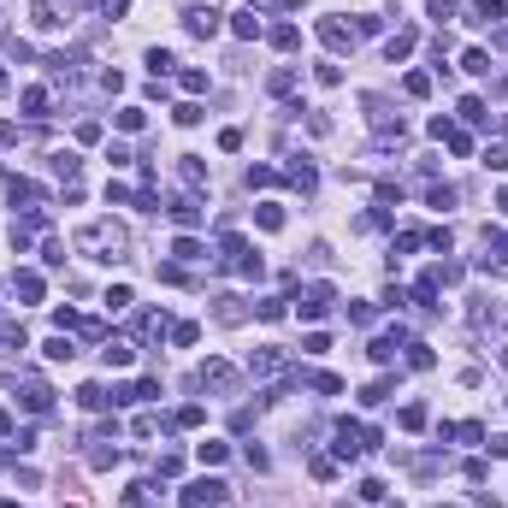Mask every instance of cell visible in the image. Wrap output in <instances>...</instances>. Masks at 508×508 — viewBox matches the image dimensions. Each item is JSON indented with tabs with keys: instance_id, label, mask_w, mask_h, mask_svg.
<instances>
[{
	"instance_id": "obj_1",
	"label": "cell",
	"mask_w": 508,
	"mask_h": 508,
	"mask_svg": "<svg viewBox=\"0 0 508 508\" xmlns=\"http://www.w3.org/2000/svg\"><path fill=\"white\" fill-rule=\"evenodd\" d=\"M124 231L112 219H95V225H83V231H77V249H83L89 260H124Z\"/></svg>"
},
{
	"instance_id": "obj_2",
	"label": "cell",
	"mask_w": 508,
	"mask_h": 508,
	"mask_svg": "<svg viewBox=\"0 0 508 508\" xmlns=\"http://www.w3.org/2000/svg\"><path fill=\"white\" fill-rule=\"evenodd\" d=\"M231 497V485L225 479H195L189 490H184V508H213V502H225Z\"/></svg>"
},
{
	"instance_id": "obj_3",
	"label": "cell",
	"mask_w": 508,
	"mask_h": 508,
	"mask_svg": "<svg viewBox=\"0 0 508 508\" xmlns=\"http://www.w3.org/2000/svg\"><path fill=\"white\" fill-rule=\"evenodd\" d=\"M284 367H290L284 349H254V355H249V372H254V379H278Z\"/></svg>"
},
{
	"instance_id": "obj_4",
	"label": "cell",
	"mask_w": 508,
	"mask_h": 508,
	"mask_svg": "<svg viewBox=\"0 0 508 508\" xmlns=\"http://www.w3.org/2000/svg\"><path fill=\"white\" fill-rule=\"evenodd\" d=\"M331 302H337V290H331V284H314L307 296H296V314H302V319H319Z\"/></svg>"
},
{
	"instance_id": "obj_5",
	"label": "cell",
	"mask_w": 508,
	"mask_h": 508,
	"mask_svg": "<svg viewBox=\"0 0 508 508\" xmlns=\"http://www.w3.org/2000/svg\"><path fill=\"white\" fill-rule=\"evenodd\" d=\"M467 24L497 30V24H508V6H502V0H473V18H467Z\"/></svg>"
},
{
	"instance_id": "obj_6",
	"label": "cell",
	"mask_w": 508,
	"mask_h": 508,
	"mask_svg": "<svg viewBox=\"0 0 508 508\" xmlns=\"http://www.w3.org/2000/svg\"><path fill=\"white\" fill-rule=\"evenodd\" d=\"M319 42H325V47H337V54H343V47H355V30L343 24V18H319Z\"/></svg>"
},
{
	"instance_id": "obj_7",
	"label": "cell",
	"mask_w": 508,
	"mask_h": 508,
	"mask_svg": "<svg viewBox=\"0 0 508 508\" xmlns=\"http://www.w3.org/2000/svg\"><path fill=\"white\" fill-rule=\"evenodd\" d=\"M201 384L231 390V384H237V367H231V360H201Z\"/></svg>"
},
{
	"instance_id": "obj_8",
	"label": "cell",
	"mask_w": 508,
	"mask_h": 508,
	"mask_svg": "<svg viewBox=\"0 0 508 508\" xmlns=\"http://www.w3.org/2000/svg\"><path fill=\"white\" fill-rule=\"evenodd\" d=\"M184 30H189V36H213V30H219V12H213V6H189Z\"/></svg>"
},
{
	"instance_id": "obj_9",
	"label": "cell",
	"mask_w": 508,
	"mask_h": 508,
	"mask_svg": "<svg viewBox=\"0 0 508 508\" xmlns=\"http://www.w3.org/2000/svg\"><path fill=\"white\" fill-rule=\"evenodd\" d=\"M396 349H408V331L396 325V331H384L379 343H372V360H379V367H390V360H396Z\"/></svg>"
},
{
	"instance_id": "obj_10",
	"label": "cell",
	"mask_w": 508,
	"mask_h": 508,
	"mask_svg": "<svg viewBox=\"0 0 508 508\" xmlns=\"http://www.w3.org/2000/svg\"><path fill=\"white\" fill-rule=\"evenodd\" d=\"M12 296H24V302H42V272H12Z\"/></svg>"
},
{
	"instance_id": "obj_11",
	"label": "cell",
	"mask_w": 508,
	"mask_h": 508,
	"mask_svg": "<svg viewBox=\"0 0 508 508\" xmlns=\"http://www.w3.org/2000/svg\"><path fill=\"white\" fill-rule=\"evenodd\" d=\"M172 219L184 225V231H189V225H201V201H195V195H177V201H172Z\"/></svg>"
},
{
	"instance_id": "obj_12",
	"label": "cell",
	"mask_w": 508,
	"mask_h": 508,
	"mask_svg": "<svg viewBox=\"0 0 508 508\" xmlns=\"http://www.w3.org/2000/svg\"><path fill=\"white\" fill-rule=\"evenodd\" d=\"M254 225H260V231H284V207H278V201H260V207H254Z\"/></svg>"
},
{
	"instance_id": "obj_13",
	"label": "cell",
	"mask_w": 508,
	"mask_h": 508,
	"mask_svg": "<svg viewBox=\"0 0 508 508\" xmlns=\"http://www.w3.org/2000/svg\"><path fill=\"white\" fill-rule=\"evenodd\" d=\"M107 402H112V396H107L101 384H83V390H77V408H83V414H101Z\"/></svg>"
},
{
	"instance_id": "obj_14",
	"label": "cell",
	"mask_w": 508,
	"mask_h": 508,
	"mask_svg": "<svg viewBox=\"0 0 508 508\" xmlns=\"http://www.w3.org/2000/svg\"><path fill=\"white\" fill-rule=\"evenodd\" d=\"M47 402H54V390H47L42 379H30V384H24V408H30V414H42Z\"/></svg>"
},
{
	"instance_id": "obj_15",
	"label": "cell",
	"mask_w": 508,
	"mask_h": 508,
	"mask_svg": "<svg viewBox=\"0 0 508 508\" xmlns=\"http://www.w3.org/2000/svg\"><path fill=\"white\" fill-rule=\"evenodd\" d=\"M30 24H36V30H54V24H59V6H54V0H36V6H30Z\"/></svg>"
},
{
	"instance_id": "obj_16",
	"label": "cell",
	"mask_w": 508,
	"mask_h": 508,
	"mask_svg": "<svg viewBox=\"0 0 508 508\" xmlns=\"http://www.w3.org/2000/svg\"><path fill=\"white\" fill-rule=\"evenodd\" d=\"M112 124H119L124 136H136V130L148 124V112H142V107H119V119H112Z\"/></svg>"
},
{
	"instance_id": "obj_17",
	"label": "cell",
	"mask_w": 508,
	"mask_h": 508,
	"mask_svg": "<svg viewBox=\"0 0 508 508\" xmlns=\"http://www.w3.org/2000/svg\"><path fill=\"white\" fill-rule=\"evenodd\" d=\"M408 54H414V36H408V30H396V36L384 42V59L396 65V59H408Z\"/></svg>"
},
{
	"instance_id": "obj_18",
	"label": "cell",
	"mask_w": 508,
	"mask_h": 508,
	"mask_svg": "<svg viewBox=\"0 0 508 508\" xmlns=\"http://www.w3.org/2000/svg\"><path fill=\"white\" fill-rule=\"evenodd\" d=\"M77 166H83V160H77L71 148H59V154H54V177H65V184H77Z\"/></svg>"
},
{
	"instance_id": "obj_19",
	"label": "cell",
	"mask_w": 508,
	"mask_h": 508,
	"mask_svg": "<svg viewBox=\"0 0 508 508\" xmlns=\"http://www.w3.org/2000/svg\"><path fill=\"white\" fill-rule=\"evenodd\" d=\"M42 355H47V360H71V355H77V343L59 331V337H47V343H42Z\"/></svg>"
},
{
	"instance_id": "obj_20",
	"label": "cell",
	"mask_w": 508,
	"mask_h": 508,
	"mask_svg": "<svg viewBox=\"0 0 508 508\" xmlns=\"http://www.w3.org/2000/svg\"><path fill=\"white\" fill-rule=\"evenodd\" d=\"M101 355H107V367H130V360H136V349H130V343H112V337H107Z\"/></svg>"
},
{
	"instance_id": "obj_21",
	"label": "cell",
	"mask_w": 508,
	"mask_h": 508,
	"mask_svg": "<svg viewBox=\"0 0 508 508\" xmlns=\"http://www.w3.org/2000/svg\"><path fill=\"white\" fill-rule=\"evenodd\" d=\"M231 30H237L242 42H254V36H260V12H237V18H231Z\"/></svg>"
},
{
	"instance_id": "obj_22",
	"label": "cell",
	"mask_w": 508,
	"mask_h": 508,
	"mask_svg": "<svg viewBox=\"0 0 508 508\" xmlns=\"http://www.w3.org/2000/svg\"><path fill=\"white\" fill-rule=\"evenodd\" d=\"M124 508H160V502H154V485H130V490H124Z\"/></svg>"
},
{
	"instance_id": "obj_23",
	"label": "cell",
	"mask_w": 508,
	"mask_h": 508,
	"mask_svg": "<svg viewBox=\"0 0 508 508\" xmlns=\"http://www.w3.org/2000/svg\"><path fill=\"white\" fill-rule=\"evenodd\" d=\"M213 302H219V307H213L219 325H237V319H242V302H237V296H213Z\"/></svg>"
},
{
	"instance_id": "obj_24",
	"label": "cell",
	"mask_w": 508,
	"mask_h": 508,
	"mask_svg": "<svg viewBox=\"0 0 508 508\" xmlns=\"http://www.w3.org/2000/svg\"><path fill=\"white\" fill-rule=\"evenodd\" d=\"M290 184H296V189H314V166H307V160H290Z\"/></svg>"
},
{
	"instance_id": "obj_25",
	"label": "cell",
	"mask_w": 508,
	"mask_h": 508,
	"mask_svg": "<svg viewBox=\"0 0 508 508\" xmlns=\"http://www.w3.org/2000/svg\"><path fill=\"white\" fill-rule=\"evenodd\" d=\"M24 112L30 119H47V89H24Z\"/></svg>"
},
{
	"instance_id": "obj_26",
	"label": "cell",
	"mask_w": 508,
	"mask_h": 508,
	"mask_svg": "<svg viewBox=\"0 0 508 508\" xmlns=\"http://www.w3.org/2000/svg\"><path fill=\"white\" fill-rule=\"evenodd\" d=\"M266 89H272V95H290V89H296V71H290V65H284V71H272Z\"/></svg>"
},
{
	"instance_id": "obj_27",
	"label": "cell",
	"mask_w": 508,
	"mask_h": 508,
	"mask_svg": "<svg viewBox=\"0 0 508 508\" xmlns=\"http://www.w3.org/2000/svg\"><path fill=\"white\" fill-rule=\"evenodd\" d=\"M461 65H467L473 77H485V71H490V54H485V47H467V59H461Z\"/></svg>"
},
{
	"instance_id": "obj_28",
	"label": "cell",
	"mask_w": 508,
	"mask_h": 508,
	"mask_svg": "<svg viewBox=\"0 0 508 508\" xmlns=\"http://www.w3.org/2000/svg\"><path fill=\"white\" fill-rule=\"evenodd\" d=\"M384 396H390V379H372L367 390H360V402H367V408H379Z\"/></svg>"
},
{
	"instance_id": "obj_29",
	"label": "cell",
	"mask_w": 508,
	"mask_h": 508,
	"mask_svg": "<svg viewBox=\"0 0 508 508\" xmlns=\"http://www.w3.org/2000/svg\"><path fill=\"white\" fill-rule=\"evenodd\" d=\"M195 455H201V467H219V461H225V444H213V437H207V444H195Z\"/></svg>"
},
{
	"instance_id": "obj_30",
	"label": "cell",
	"mask_w": 508,
	"mask_h": 508,
	"mask_svg": "<svg viewBox=\"0 0 508 508\" xmlns=\"http://www.w3.org/2000/svg\"><path fill=\"white\" fill-rule=\"evenodd\" d=\"M425 12H432V18L444 24V18H455V12H461V0H425Z\"/></svg>"
},
{
	"instance_id": "obj_31",
	"label": "cell",
	"mask_w": 508,
	"mask_h": 508,
	"mask_svg": "<svg viewBox=\"0 0 508 508\" xmlns=\"http://www.w3.org/2000/svg\"><path fill=\"white\" fill-rule=\"evenodd\" d=\"M408 367L425 372V367H432V349H425V343H408Z\"/></svg>"
},
{
	"instance_id": "obj_32",
	"label": "cell",
	"mask_w": 508,
	"mask_h": 508,
	"mask_svg": "<svg viewBox=\"0 0 508 508\" xmlns=\"http://www.w3.org/2000/svg\"><path fill=\"white\" fill-rule=\"evenodd\" d=\"M296 42H302L296 24H278V30H272V47H296Z\"/></svg>"
},
{
	"instance_id": "obj_33",
	"label": "cell",
	"mask_w": 508,
	"mask_h": 508,
	"mask_svg": "<svg viewBox=\"0 0 508 508\" xmlns=\"http://www.w3.org/2000/svg\"><path fill=\"white\" fill-rule=\"evenodd\" d=\"M148 71H154V77L172 71V54H166V47H148Z\"/></svg>"
},
{
	"instance_id": "obj_34",
	"label": "cell",
	"mask_w": 508,
	"mask_h": 508,
	"mask_svg": "<svg viewBox=\"0 0 508 508\" xmlns=\"http://www.w3.org/2000/svg\"><path fill=\"white\" fill-rule=\"evenodd\" d=\"M172 254H177V260H201V242H195V237H177Z\"/></svg>"
},
{
	"instance_id": "obj_35",
	"label": "cell",
	"mask_w": 508,
	"mask_h": 508,
	"mask_svg": "<svg viewBox=\"0 0 508 508\" xmlns=\"http://www.w3.org/2000/svg\"><path fill=\"white\" fill-rule=\"evenodd\" d=\"M254 314H260V319H284V296H266V302H254Z\"/></svg>"
},
{
	"instance_id": "obj_36",
	"label": "cell",
	"mask_w": 508,
	"mask_h": 508,
	"mask_svg": "<svg viewBox=\"0 0 508 508\" xmlns=\"http://www.w3.org/2000/svg\"><path fill=\"white\" fill-rule=\"evenodd\" d=\"M461 119H467V124H485V101H479V95H467V101H461Z\"/></svg>"
},
{
	"instance_id": "obj_37",
	"label": "cell",
	"mask_w": 508,
	"mask_h": 508,
	"mask_svg": "<svg viewBox=\"0 0 508 508\" xmlns=\"http://www.w3.org/2000/svg\"><path fill=\"white\" fill-rule=\"evenodd\" d=\"M425 201H432V207H455V189H449V184H432V189H425Z\"/></svg>"
},
{
	"instance_id": "obj_38",
	"label": "cell",
	"mask_w": 508,
	"mask_h": 508,
	"mask_svg": "<svg viewBox=\"0 0 508 508\" xmlns=\"http://www.w3.org/2000/svg\"><path fill=\"white\" fill-rule=\"evenodd\" d=\"M425 425V402H414V408H402V432H420Z\"/></svg>"
},
{
	"instance_id": "obj_39",
	"label": "cell",
	"mask_w": 508,
	"mask_h": 508,
	"mask_svg": "<svg viewBox=\"0 0 508 508\" xmlns=\"http://www.w3.org/2000/svg\"><path fill=\"white\" fill-rule=\"evenodd\" d=\"M360 502H384V479H360Z\"/></svg>"
},
{
	"instance_id": "obj_40",
	"label": "cell",
	"mask_w": 508,
	"mask_h": 508,
	"mask_svg": "<svg viewBox=\"0 0 508 508\" xmlns=\"http://www.w3.org/2000/svg\"><path fill=\"white\" fill-rule=\"evenodd\" d=\"M402 89H408V95H432V77H425V71H408Z\"/></svg>"
},
{
	"instance_id": "obj_41",
	"label": "cell",
	"mask_w": 508,
	"mask_h": 508,
	"mask_svg": "<svg viewBox=\"0 0 508 508\" xmlns=\"http://www.w3.org/2000/svg\"><path fill=\"white\" fill-rule=\"evenodd\" d=\"M130 302H136V296H130L124 284H112V290H107V307H112V314H119V307H130Z\"/></svg>"
},
{
	"instance_id": "obj_42",
	"label": "cell",
	"mask_w": 508,
	"mask_h": 508,
	"mask_svg": "<svg viewBox=\"0 0 508 508\" xmlns=\"http://www.w3.org/2000/svg\"><path fill=\"white\" fill-rule=\"evenodd\" d=\"M184 473V455H160V479H177Z\"/></svg>"
},
{
	"instance_id": "obj_43",
	"label": "cell",
	"mask_w": 508,
	"mask_h": 508,
	"mask_svg": "<svg viewBox=\"0 0 508 508\" xmlns=\"http://www.w3.org/2000/svg\"><path fill=\"white\" fill-rule=\"evenodd\" d=\"M172 119H177V124H201V107H195V101H184V107L172 112Z\"/></svg>"
},
{
	"instance_id": "obj_44",
	"label": "cell",
	"mask_w": 508,
	"mask_h": 508,
	"mask_svg": "<svg viewBox=\"0 0 508 508\" xmlns=\"http://www.w3.org/2000/svg\"><path fill=\"white\" fill-rule=\"evenodd\" d=\"M177 172H184V184H201V160H195V154H184V166H177Z\"/></svg>"
},
{
	"instance_id": "obj_45",
	"label": "cell",
	"mask_w": 508,
	"mask_h": 508,
	"mask_svg": "<svg viewBox=\"0 0 508 508\" xmlns=\"http://www.w3.org/2000/svg\"><path fill=\"white\" fill-rule=\"evenodd\" d=\"M130 432H136V437H154V432H160V420H154V414H136V425H130Z\"/></svg>"
},
{
	"instance_id": "obj_46",
	"label": "cell",
	"mask_w": 508,
	"mask_h": 508,
	"mask_svg": "<svg viewBox=\"0 0 508 508\" xmlns=\"http://www.w3.org/2000/svg\"><path fill=\"white\" fill-rule=\"evenodd\" d=\"M485 166H490V172H502V166H508V148H502V142H497V148H485Z\"/></svg>"
},
{
	"instance_id": "obj_47",
	"label": "cell",
	"mask_w": 508,
	"mask_h": 508,
	"mask_svg": "<svg viewBox=\"0 0 508 508\" xmlns=\"http://www.w3.org/2000/svg\"><path fill=\"white\" fill-rule=\"evenodd\" d=\"M101 12H107V18H119V12H130V0H101Z\"/></svg>"
},
{
	"instance_id": "obj_48",
	"label": "cell",
	"mask_w": 508,
	"mask_h": 508,
	"mask_svg": "<svg viewBox=\"0 0 508 508\" xmlns=\"http://www.w3.org/2000/svg\"><path fill=\"white\" fill-rule=\"evenodd\" d=\"M485 449H490V455H508V437H502V432H497V437H485Z\"/></svg>"
},
{
	"instance_id": "obj_49",
	"label": "cell",
	"mask_w": 508,
	"mask_h": 508,
	"mask_svg": "<svg viewBox=\"0 0 508 508\" xmlns=\"http://www.w3.org/2000/svg\"><path fill=\"white\" fill-rule=\"evenodd\" d=\"M497 207H502V213H508V189H502V195H497Z\"/></svg>"
},
{
	"instance_id": "obj_50",
	"label": "cell",
	"mask_w": 508,
	"mask_h": 508,
	"mask_svg": "<svg viewBox=\"0 0 508 508\" xmlns=\"http://www.w3.org/2000/svg\"><path fill=\"white\" fill-rule=\"evenodd\" d=\"M502 95H508V77H502Z\"/></svg>"
}]
</instances>
